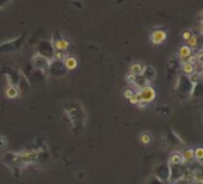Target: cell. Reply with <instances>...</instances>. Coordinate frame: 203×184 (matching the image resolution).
<instances>
[{
    "label": "cell",
    "mask_w": 203,
    "mask_h": 184,
    "mask_svg": "<svg viewBox=\"0 0 203 184\" xmlns=\"http://www.w3.org/2000/svg\"><path fill=\"white\" fill-rule=\"evenodd\" d=\"M32 63H34V66L36 67V68H41V69H44L48 67V60L47 59H44L42 55H35L34 58H32Z\"/></svg>",
    "instance_id": "cell-4"
},
{
    "label": "cell",
    "mask_w": 203,
    "mask_h": 184,
    "mask_svg": "<svg viewBox=\"0 0 203 184\" xmlns=\"http://www.w3.org/2000/svg\"><path fill=\"white\" fill-rule=\"evenodd\" d=\"M182 157H183V160L184 161H192L195 159V157H194V148H187V150H184L183 151V153H182Z\"/></svg>",
    "instance_id": "cell-10"
},
{
    "label": "cell",
    "mask_w": 203,
    "mask_h": 184,
    "mask_svg": "<svg viewBox=\"0 0 203 184\" xmlns=\"http://www.w3.org/2000/svg\"><path fill=\"white\" fill-rule=\"evenodd\" d=\"M201 74H202V76H203V68H202V72H201Z\"/></svg>",
    "instance_id": "cell-26"
},
{
    "label": "cell",
    "mask_w": 203,
    "mask_h": 184,
    "mask_svg": "<svg viewBox=\"0 0 203 184\" xmlns=\"http://www.w3.org/2000/svg\"><path fill=\"white\" fill-rule=\"evenodd\" d=\"M195 178L197 182H200V183H203V164L201 165V168L196 171L195 173Z\"/></svg>",
    "instance_id": "cell-15"
},
{
    "label": "cell",
    "mask_w": 203,
    "mask_h": 184,
    "mask_svg": "<svg viewBox=\"0 0 203 184\" xmlns=\"http://www.w3.org/2000/svg\"><path fill=\"white\" fill-rule=\"evenodd\" d=\"M62 62L63 65H65V67L67 69H70V71H73V69L77 68V66H78V61H77V59L74 58V56H65L62 58Z\"/></svg>",
    "instance_id": "cell-5"
},
{
    "label": "cell",
    "mask_w": 203,
    "mask_h": 184,
    "mask_svg": "<svg viewBox=\"0 0 203 184\" xmlns=\"http://www.w3.org/2000/svg\"><path fill=\"white\" fill-rule=\"evenodd\" d=\"M53 44H54V48L55 50H57V52H65V50H67L68 49V47H70V41L67 39H55L54 42H53Z\"/></svg>",
    "instance_id": "cell-3"
},
{
    "label": "cell",
    "mask_w": 203,
    "mask_h": 184,
    "mask_svg": "<svg viewBox=\"0 0 203 184\" xmlns=\"http://www.w3.org/2000/svg\"><path fill=\"white\" fill-rule=\"evenodd\" d=\"M142 71H143V66L141 63H139V62H136V63H133L130 66V72L129 73H132L135 77H138V76L142 74Z\"/></svg>",
    "instance_id": "cell-9"
},
{
    "label": "cell",
    "mask_w": 203,
    "mask_h": 184,
    "mask_svg": "<svg viewBox=\"0 0 203 184\" xmlns=\"http://www.w3.org/2000/svg\"><path fill=\"white\" fill-rule=\"evenodd\" d=\"M139 94H140V98H141V102H143V103H146V104H148V103H152L153 100L156 99V90L152 87V86H145V87H142L139 90Z\"/></svg>",
    "instance_id": "cell-1"
},
{
    "label": "cell",
    "mask_w": 203,
    "mask_h": 184,
    "mask_svg": "<svg viewBox=\"0 0 203 184\" xmlns=\"http://www.w3.org/2000/svg\"><path fill=\"white\" fill-rule=\"evenodd\" d=\"M135 79H136V77H135L134 74H132V73H128V74H127V77H125V81H127L129 85H134V84H135Z\"/></svg>",
    "instance_id": "cell-17"
},
{
    "label": "cell",
    "mask_w": 203,
    "mask_h": 184,
    "mask_svg": "<svg viewBox=\"0 0 203 184\" xmlns=\"http://www.w3.org/2000/svg\"><path fill=\"white\" fill-rule=\"evenodd\" d=\"M166 31L163 30V29H156V30H153L152 34H151V42L153 44H161L164 43V41L166 39Z\"/></svg>",
    "instance_id": "cell-2"
},
{
    "label": "cell",
    "mask_w": 203,
    "mask_h": 184,
    "mask_svg": "<svg viewBox=\"0 0 203 184\" xmlns=\"http://www.w3.org/2000/svg\"><path fill=\"white\" fill-rule=\"evenodd\" d=\"M140 142L142 145H149L151 142H152V134L148 133V131H143V133H141L140 134Z\"/></svg>",
    "instance_id": "cell-11"
},
{
    "label": "cell",
    "mask_w": 203,
    "mask_h": 184,
    "mask_svg": "<svg viewBox=\"0 0 203 184\" xmlns=\"http://www.w3.org/2000/svg\"><path fill=\"white\" fill-rule=\"evenodd\" d=\"M182 69H183V72L187 74V76H192V74H195V66L194 65H191V63H189V62H184L183 63V66H182Z\"/></svg>",
    "instance_id": "cell-12"
},
{
    "label": "cell",
    "mask_w": 203,
    "mask_h": 184,
    "mask_svg": "<svg viewBox=\"0 0 203 184\" xmlns=\"http://www.w3.org/2000/svg\"><path fill=\"white\" fill-rule=\"evenodd\" d=\"M196 61H197V58H196V55H192V54H191V55L187 58V62H189V63H191V65H194Z\"/></svg>",
    "instance_id": "cell-22"
},
{
    "label": "cell",
    "mask_w": 203,
    "mask_h": 184,
    "mask_svg": "<svg viewBox=\"0 0 203 184\" xmlns=\"http://www.w3.org/2000/svg\"><path fill=\"white\" fill-rule=\"evenodd\" d=\"M187 46L190 47V48L197 46V37L196 36H191L190 39H187Z\"/></svg>",
    "instance_id": "cell-19"
},
{
    "label": "cell",
    "mask_w": 203,
    "mask_h": 184,
    "mask_svg": "<svg viewBox=\"0 0 203 184\" xmlns=\"http://www.w3.org/2000/svg\"><path fill=\"white\" fill-rule=\"evenodd\" d=\"M7 147V139L4 135H0V150H5Z\"/></svg>",
    "instance_id": "cell-18"
},
{
    "label": "cell",
    "mask_w": 203,
    "mask_h": 184,
    "mask_svg": "<svg viewBox=\"0 0 203 184\" xmlns=\"http://www.w3.org/2000/svg\"><path fill=\"white\" fill-rule=\"evenodd\" d=\"M200 32H201V34H203V24H201V25H200Z\"/></svg>",
    "instance_id": "cell-25"
},
{
    "label": "cell",
    "mask_w": 203,
    "mask_h": 184,
    "mask_svg": "<svg viewBox=\"0 0 203 184\" xmlns=\"http://www.w3.org/2000/svg\"><path fill=\"white\" fill-rule=\"evenodd\" d=\"M197 18H198V21L201 22V24H203V12H201V13L198 15V17H197Z\"/></svg>",
    "instance_id": "cell-24"
},
{
    "label": "cell",
    "mask_w": 203,
    "mask_h": 184,
    "mask_svg": "<svg viewBox=\"0 0 203 184\" xmlns=\"http://www.w3.org/2000/svg\"><path fill=\"white\" fill-rule=\"evenodd\" d=\"M192 54V52H191V48L189 46H183L180 47L179 49V56L182 58V59H187L190 55Z\"/></svg>",
    "instance_id": "cell-13"
},
{
    "label": "cell",
    "mask_w": 203,
    "mask_h": 184,
    "mask_svg": "<svg viewBox=\"0 0 203 184\" xmlns=\"http://www.w3.org/2000/svg\"><path fill=\"white\" fill-rule=\"evenodd\" d=\"M5 94H6V97L10 98V99H15V98H17L19 96V90H18V87L15 86V85H8L6 91H5Z\"/></svg>",
    "instance_id": "cell-7"
},
{
    "label": "cell",
    "mask_w": 203,
    "mask_h": 184,
    "mask_svg": "<svg viewBox=\"0 0 203 184\" xmlns=\"http://www.w3.org/2000/svg\"><path fill=\"white\" fill-rule=\"evenodd\" d=\"M133 94H134L133 90H125L124 93H123V96L125 97V99H130V98L133 97Z\"/></svg>",
    "instance_id": "cell-20"
},
{
    "label": "cell",
    "mask_w": 203,
    "mask_h": 184,
    "mask_svg": "<svg viewBox=\"0 0 203 184\" xmlns=\"http://www.w3.org/2000/svg\"><path fill=\"white\" fill-rule=\"evenodd\" d=\"M191 36H192V34H191V31H190V30H185L184 32H183V39H187V41L190 39Z\"/></svg>",
    "instance_id": "cell-21"
},
{
    "label": "cell",
    "mask_w": 203,
    "mask_h": 184,
    "mask_svg": "<svg viewBox=\"0 0 203 184\" xmlns=\"http://www.w3.org/2000/svg\"><path fill=\"white\" fill-rule=\"evenodd\" d=\"M194 157H195L196 160H203V147H196L194 150Z\"/></svg>",
    "instance_id": "cell-14"
},
{
    "label": "cell",
    "mask_w": 203,
    "mask_h": 184,
    "mask_svg": "<svg viewBox=\"0 0 203 184\" xmlns=\"http://www.w3.org/2000/svg\"><path fill=\"white\" fill-rule=\"evenodd\" d=\"M141 76L149 83V81H152L156 78V69L153 68L152 66H146V67H143V71H142Z\"/></svg>",
    "instance_id": "cell-6"
},
{
    "label": "cell",
    "mask_w": 203,
    "mask_h": 184,
    "mask_svg": "<svg viewBox=\"0 0 203 184\" xmlns=\"http://www.w3.org/2000/svg\"><path fill=\"white\" fill-rule=\"evenodd\" d=\"M129 102L132 103V104H135V105H138L139 103H141V98H140V94H139V92H134L133 97L129 99Z\"/></svg>",
    "instance_id": "cell-16"
},
{
    "label": "cell",
    "mask_w": 203,
    "mask_h": 184,
    "mask_svg": "<svg viewBox=\"0 0 203 184\" xmlns=\"http://www.w3.org/2000/svg\"><path fill=\"white\" fill-rule=\"evenodd\" d=\"M169 163L172 164V165H179V164H182V163H184V160H183V157H182V153L173 152V153L170 155Z\"/></svg>",
    "instance_id": "cell-8"
},
{
    "label": "cell",
    "mask_w": 203,
    "mask_h": 184,
    "mask_svg": "<svg viewBox=\"0 0 203 184\" xmlns=\"http://www.w3.org/2000/svg\"><path fill=\"white\" fill-rule=\"evenodd\" d=\"M196 58H197V61L203 65V50L197 54V55H196Z\"/></svg>",
    "instance_id": "cell-23"
}]
</instances>
